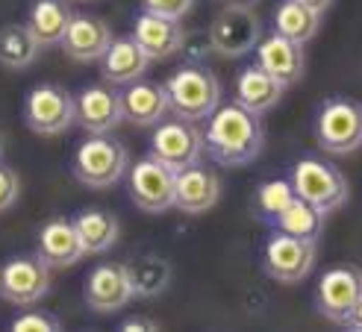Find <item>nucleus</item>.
Returning <instances> with one entry per match:
<instances>
[{"label": "nucleus", "mask_w": 362, "mask_h": 332, "mask_svg": "<svg viewBox=\"0 0 362 332\" xmlns=\"http://www.w3.org/2000/svg\"><path fill=\"white\" fill-rule=\"evenodd\" d=\"M265 147V126L262 118L236 100L218 106L209 115L204 133V153L224 165V168H242L253 162Z\"/></svg>", "instance_id": "1"}, {"label": "nucleus", "mask_w": 362, "mask_h": 332, "mask_svg": "<svg viewBox=\"0 0 362 332\" xmlns=\"http://www.w3.org/2000/svg\"><path fill=\"white\" fill-rule=\"evenodd\" d=\"M168 106L174 118L183 121H209V115L221 103V83L206 65H183L177 68L168 83Z\"/></svg>", "instance_id": "2"}, {"label": "nucleus", "mask_w": 362, "mask_h": 332, "mask_svg": "<svg viewBox=\"0 0 362 332\" xmlns=\"http://www.w3.org/2000/svg\"><path fill=\"white\" fill-rule=\"evenodd\" d=\"M130 168V150L106 136H88L86 141H80V147L74 150V159H71V171H74L77 182L88 189H112L115 182L127 174Z\"/></svg>", "instance_id": "3"}, {"label": "nucleus", "mask_w": 362, "mask_h": 332, "mask_svg": "<svg viewBox=\"0 0 362 332\" xmlns=\"http://www.w3.org/2000/svg\"><path fill=\"white\" fill-rule=\"evenodd\" d=\"M315 138L324 153L348 156L362 147V103L333 95L321 103L315 118Z\"/></svg>", "instance_id": "4"}, {"label": "nucleus", "mask_w": 362, "mask_h": 332, "mask_svg": "<svg viewBox=\"0 0 362 332\" xmlns=\"http://www.w3.org/2000/svg\"><path fill=\"white\" fill-rule=\"evenodd\" d=\"M292 189L298 197L310 200L313 206H318L324 215L336 212L339 206L348 203V177L341 174L333 162L318 159V156H303L295 162L292 168Z\"/></svg>", "instance_id": "5"}, {"label": "nucleus", "mask_w": 362, "mask_h": 332, "mask_svg": "<svg viewBox=\"0 0 362 332\" xmlns=\"http://www.w3.org/2000/svg\"><path fill=\"white\" fill-rule=\"evenodd\" d=\"M24 124L35 136H62L77 124V100L57 83H42L24 97Z\"/></svg>", "instance_id": "6"}, {"label": "nucleus", "mask_w": 362, "mask_h": 332, "mask_svg": "<svg viewBox=\"0 0 362 332\" xmlns=\"http://www.w3.org/2000/svg\"><path fill=\"white\" fill-rule=\"evenodd\" d=\"M262 268L271 280L283 285H295L306 280L315 268V242H303V238L274 230L262 250Z\"/></svg>", "instance_id": "7"}, {"label": "nucleus", "mask_w": 362, "mask_h": 332, "mask_svg": "<svg viewBox=\"0 0 362 332\" xmlns=\"http://www.w3.org/2000/svg\"><path fill=\"white\" fill-rule=\"evenodd\" d=\"M151 156L168 165L171 171H183L201 162L204 156V133L197 130L194 121L171 118L159 121L151 136Z\"/></svg>", "instance_id": "8"}, {"label": "nucleus", "mask_w": 362, "mask_h": 332, "mask_svg": "<svg viewBox=\"0 0 362 332\" xmlns=\"http://www.w3.org/2000/svg\"><path fill=\"white\" fill-rule=\"evenodd\" d=\"M209 42L218 57L236 59L257 50L262 42V24L253 9L247 6H224L209 24Z\"/></svg>", "instance_id": "9"}, {"label": "nucleus", "mask_w": 362, "mask_h": 332, "mask_svg": "<svg viewBox=\"0 0 362 332\" xmlns=\"http://www.w3.org/2000/svg\"><path fill=\"white\" fill-rule=\"evenodd\" d=\"M50 291V265L42 256H18L0 268V297L12 306H33Z\"/></svg>", "instance_id": "10"}, {"label": "nucleus", "mask_w": 362, "mask_h": 332, "mask_svg": "<svg viewBox=\"0 0 362 332\" xmlns=\"http://www.w3.org/2000/svg\"><path fill=\"white\" fill-rule=\"evenodd\" d=\"M174 177L177 171H171L159 159H139L130 168V200L148 215H162L174 209Z\"/></svg>", "instance_id": "11"}, {"label": "nucleus", "mask_w": 362, "mask_h": 332, "mask_svg": "<svg viewBox=\"0 0 362 332\" xmlns=\"http://www.w3.org/2000/svg\"><path fill=\"white\" fill-rule=\"evenodd\" d=\"M359 297H362V268L351 262L336 265L318 283V291H315L318 315H324L333 324H341Z\"/></svg>", "instance_id": "12"}, {"label": "nucleus", "mask_w": 362, "mask_h": 332, "mask_svg": "<svg viewBox=\"0 0 362 332\" xmlns=\"http://www.w3.org/2000/svg\"><path fill=\"white\" fill-rule=\"evenodd\" d=\"M77 100V124L88 136H106L124 121V100L110 83L86 85Z\"/></svg>", "instance_id": "13"}, {"label": "nucleus", "mask_w": 362, "mask_h": 332, "mask_svg": "<svg viewBox=\"0 0 362 332\" xmlns=\"http://www.w3.org/2000/svg\"><path fill=\"white\" fill-rule=\"evenodd\" d=\"M83 297L88 309L100 312V315H112L133 300V283L130 271L121 262H103L86 276Z\"/></svg>", "instance_id": "14"}, {"label": "nucleus", "mask_w": 362, "mask_h": 332, "mask_svg": "<svg viewBox=\"0 0 362 332\" xmlns=\"http://www.w3.org/2000/svg\"><path fill=\"white\" fill-rule=\"evenodd\" d=\"M221 197V179L206 165H192V168L177 171L174 177V206L186 215L209 212Z\"/></svg>", "instance_id": "15"}, {"label": "nucleus", "mask_w": 362, "mask_h": 332, "mask_svg": "<svg viewBox=\"0 0 362 332\" xmlns=\"http://www.w3.org/2000/svg\"><path fill=\"white\" fill-rule=\"evenodd\" d=\"M183 35H186V30L177 18H165V15H156L148 9L136 18V27H133V39L151 59H168L174 53H180Z\"/></svg>", "instance_id": "16"}, {"label": "nucleus", "mask_w": 362, "mask_h": 332, "mask_svg": "<svg viewBox=\"0 0 362 332\" xmlns=\"http://www.w3.org/2000/svg\"><path fill=\"white\" fill-rule=\"evenodd\" d=\"M112 39H115L112 27L106 24L103 18L74 15L71 18V24H68V30H65L62 50L77 62H95L106 53V47L112 45Z\"/></svg>", "instance_id": "17"}, {"label": "nucleus", "mask_w": 362, "mask_h": 332, "mask_svg": "<svg viewBox=\"0 0 362 332\" xmlns=\"http://www.w3.org/2000/svg\"><path fill=\"white\" fill-rule=\"evenodd\" d=\"M257 65H262L277 83H283L286 88L300 83L303 77V45L286 39L280 32H271L268 39H262L257 45Z\"/></svg>", "instance_id": "18"}, {"label": "nucleus", "mask_w": 362, "mask_h": 332, "mask_svg": "<svg viewBox=\"0 0 362 332\" xmlns=\"http://www.w3.org/2000/svg\"><path fill=\"white\" fill-rule=\"evenodd\" d=\"M39 256L50 268H71L77 265L86 247L80 242V232L74 227V220L68 218H50L39 232Z\"/></svg>", "instance_id": "19"}, {"label": "nucleus", "mask_w": 362, "mask_h": 332, "mask_svg": "<svg viewBox=\"0 0 362 332\" xmlns=\"http://www.w3.org/2000/svg\"><path fill=\"white\" fill-rule=\"evenodd\" d=\"M148 65H151V57L139 47L133 35L112 39V45L106 47V53L100 57V73L110 85H130V83L141 80Z\"/></svg>", "instance_id": "20"}, {"label": "nucleus", "mask_w": 362, "mask_h": 332, "mask_svg": "<svg viewBox=\"0 0 362 332\" xmlns=\"http://www.w3.org/2000/svg\"><path fill=\"white\" fill-rule=\"evenodd\" d=\"M283 83H277L262 65H247L239 71L236 85H233V100L239 106L250 109L257 115H265L268 109H274L283 97Z\"/></svg>", "instance_id": "21"}, {"label": "nucleus", "mask_w": 362, "mask_h": 332, "mask_svg": "<svg viewBox=\"0 0 362 332\" xmlns=\"http://www.w3.org/2000/svg\"><path fill=\"white\" fill-rule=\"evenodd\" d=\"M121 100H124V118L139 126H156L165 118V112H171L165 85L151 83V80L130 83L121 95Z\"/></svg>", "instance_id": "22"}, {"label": "nucleus", "mask_w": 362, "mask_h": 332, "mask_svg": "<svg viewBox=\"0 0 362 332\" xmlns=\"http://www.w3.org/2000/svg\"><path fill=\"white\" fill-rule=\"evenodd\" d=\"M71 18L74 15H71L65 0H35L27 15V27L42 42V47H53V45H62Z\"/></svg>", "instance_id": "23"}, {"label": "nucleus", "mask_w": 362, "mask_h": 332, "mask_svg": "<svg viewBox=\"0 0 362 332\" xmlns=\"http://www.w3.org/2000/svg\"><path fill=\"white\" fill-rule=\"evenodd\" d=\"M271 227L286 232V235H295V238H303V242H315L324 232V212L318 206H313L310 200H303L295 194V200L271 220Z\"/></svg>", "instance_id": "24"}, {"label": "nucleus", "mask_w": 362, "mask_h": 332, "mask_svg": "<svg viewBox=\"0 0 362 332\" xmlns=\"http://www.w3.org/2000/svg\"><path fill=\"white\" fill-rule=\"evenodd\" d=\"M42 53V42L27 24H6L0 30V65L9 71L30 68Z\"/></svg>", "instance_id": "25"}, {"label": "nucleus", "mask_w": 362, "mask_h": 332, "mask_svg": "<svg viewBox=\"0 0 362 332\" xmlns=\"http://www.w3.org/2000/svg\"><path fill=\"white\" fill-rule=\"evenodd\" d=\"M86 253H106L118 242V218L106 209H86L74 218Z\"/></svg>", "instance_id": "26"}, {"label": "nucleus", "mask_w": 362, "mask_h": 332, "mask_svg": "<svg viewBox=\"0 0 362 332\" xmlns=\"http://www.w3.org/2000/svg\"><path fill=\"white\" fill-rule=\"evenodd\" d=\"M318 27H321V15L295 4V0H280L274 9V32L286 35V39H292L298 45L315 39Z\"/></svg>", "instance_id": "27"}, {"label": "nucleus", "mask_w": 362, "mask_h": 332, "mask_svg": "<svg viewBox=\"0 0 362 332\" xmlns=\"http://www.w3.org/2000/svg\"><path fill=\"white\" fill-rule=\"evenodd\" d=\"M133 283V297H156L171 283V265L162 256H141L127 265Z\"/></svg>", "instance_id": "28"}, {"label": "nucleus", "mask_w": 362, "mask_h": 332, "mask_svg": "<svg viewBox=\"0 0 362 332\" xmlns=\"http://www.w3.org/2000/svg\"><path fill=\"white\" fill-rule=\"evenodd\" d=\"M292 200H295L292 179H265L257 186V194H253V212L271 224Z\"/></svg>", "instance_id": "29"}, {"label": "nucleus", "mask_w": 362, "mask_h": 332, "mask_svg": "<svg viewBox=\"0 0 362 332\" xmlns=\"http://www.w3.org/2000/svg\"><path fill=\"white\" fill-rule=\"evenodd\" d=\"M15 332H57L62 329L59 318L50 315V312H39V309H27L12 321Z\"/></svg>", "instance_id": "30"}, {"label": "nucleus", "mask_w": 362, "mask_h": 332, "mask_svg": "<svg viewBox=\"0 0 362 332\" xmlns=\"http://www.w3.org/2000/svg\"><path fill=\"white\" fill-rule=\"evenodd\" d=\"M18 197H21V179H18V174L9 168V165L0 162V215L9 212Z\"/></svg>", "instance_id": "31"}, {"label": "nucleus", "mask_w": 362, "mask_h": 332, "mask_svg": "<svg viewBox=\"0 0 362 332\" xmlns=\"http://www.w3.org/2000/svg\"><path fill=\"white\" fill-rule=\"evenodd\" d=\"M194 0H144V9L156 12V15H165V18H183L192 9Z\"/></svg>", "instance_id": "32"}, {"label": "nucleus", "mask_w": 362, "mask_h": 332, "mask_svg": "<svg viewBox=\"0 0 362 332\" xmlns=\"http://www.w3.org/2000/svg\"><path fill=\"white\" fill-rule=\"evenodd\" d=\"M118 329L121 332H153V329H162V324L153 318H144V315H130L118 324Z\"/></svg>", "instance_id": "33"}, {"label": "nucleus", "mask_w": 362, "mask_h": 332, "mask_svg": "<svg viewBox=\"0 0 362 332\" xmlns=\"http://www.w3.org/2000/svg\"><path fill=\"white\" fill-rule=\"evenodd\" d=\"M341 326H345V329H354V332H362V297L356 300V306L345 315Z\"/></svg>", "instance_id": "34"}, {"label": "nucleus", "mask_w": 362, "mask_h": 332, "mask_svg": "<svg viewBox=\"0 0 362 332\" xmlns=\"http://www.w3.org/2000/svg\"><path fill=\"white\" fill-rule=\"evenodd\" d=\"M295 4H300V6H306V9H313V12H318V15H324V12L330 9L333 0H295Z\"/></svg>", "instance_id": "35"}, {"label": "nucleus", "mask_w": 362, "mask_h": 332, "mask_svg": "<svg viewBox=\"0 0 362 332\" xmlns=\"http://www.w3.org/2000/svg\"><path fill=\"white\" fill-rule=\"evenodd\" d=\"M218 4H224V6H247V9H253L259 4V0H218Z\"/></svg>", "instance_id": "36"}, {"label": "nucleus", "mask_w": 362, "mask_h": 332, "mask_svg": "<svg viewBox=\"0 0 362 332\" xmlns=\"http://www.w3.org/2000/svg\"><path fill=\"white\" fill-rule=\"evenodd\" d=\"M4 156H6V138H4V133H0V162H4Z\"/></svg>", "instance_id": "37"}]
</instances>
